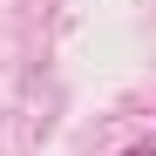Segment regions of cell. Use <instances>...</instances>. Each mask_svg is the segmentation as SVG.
Segmentation results:
<instances>
[{
  "label": "cell",
  "instance_id": "obj_1",
  "mask_svg": "<svg viewBox=\"0 0 156 156\" xmlns=\"http://www.w3.org/2000/svg\"><path fill=\"white\" fill-rule=\"evenodd\" d=\"M149 156H156V136H149Z\"/></svg>",
  "mask_w": 156,
  "mask_h": 156
}]
</instances>
